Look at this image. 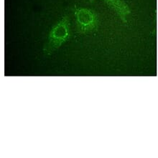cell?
I'll return each instance as SVG.
<instances>
[{
	"label": "cell",
	"mask_w": 158,
	"mask_h": 158,
	"mask_svg": "<svg viewBox=\"0 0 158 158\" xmlns=\"http://www.w3.org/2000/svg\"><path fill=\"white\" fill-rule=\"evenodd\" d=\"M114 11L119 19L126 24L128 22V17L131 15V10L128 4L124 0H102Z\"/></svg>",
	"instance_id": "obj_3"
},
{
	"label": "cell",
	"mask_w": 158,
	"mask_h": 158,
	"mask_svg": "<svg viewBox=\"0 0 158 158\" xmlns=\"http://www.w3.org/2000/svg\"><path fill=\"white\" fill-rule=\"evenodd\" d=\"M71 37V20L68 15H65L54 24L50 31L43 47V53L47 56L53 55Z\"/></svg>",
	"instance_id": "obj_1"
},
{
	"label": "cell",
	"mask_w": 158,
	"mask_h": 158,
	"mask_svg": "<svg viewBox=\"0 0 158 158\" xmlns=\"http://www.w3.org/2000/svg\"><path fill=\"white\" fill-rule=\"evenodd\" d=\"M75 29L80 35H89L97 31L99 18L97 13L91 9L78 6L73 10Z\"/></svg>",
	"instance_id": "obj_2"
}]
</instances>
